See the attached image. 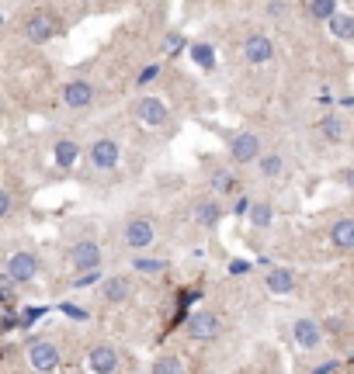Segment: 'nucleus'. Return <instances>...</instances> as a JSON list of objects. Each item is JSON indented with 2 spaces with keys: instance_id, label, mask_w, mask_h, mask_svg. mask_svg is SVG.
<instances>
[{
  "instance_id": "29",
  "label": "nucleus",
  "mask_w": 354,
  "mask_h": 374,
  "mask_svg": "<svg viewBox=\"0 0 354 374\" xmlns=\"http://www.w3.org/2000/svg\"><path fill=\"white\" fill-rule=\"evenodd\" d=\"M288 14V0H268V18L271 21H281Z\"/></svg>"
},
{
  "instance_id": "11",
  "label": "nucleus",
  "mask_w": 354,
  "mask_h": 374,
  "mask_svg": "<svg viewBox=\"0 0 354 374\" xmlns=\"http://www.w3.org/2000/svg\"><path fill=\"white\" fill-rule=\"evenodd\" d=\"M205 187L216 198H229V194H236L244 184L233 173V166H226V163H205Z\"/></svg>"
},
{
  "instance_id": "4",
  "label": "nucleus",
  "mask_w": 354,
  "mask_h": 374,
  "mask_svg": "<svg viewBox=\"0 0 354 374\" xmlns=\"http://www.w3.org/2000/svg\"><path fill=\"white\" fill-rule=\"evenodd\" d=\"M56 35H59V14L46 11V7H35L21 21V38L28 46H46V42H53Z\"/></svg>"
},
{
  "instance_id": "17",
  "label": "nucleus",
  "mask_w": 354,
  "mask_h": 374,
  "mask_svg": "<svg viewBox=\"0 0 354 374\" xmlns=\"http://www.w3.org/2000/svg\"><path fill=\"white\" fill-rule=\"evenodd\" d=\"M80 156H83V149L73 135H56L53 139V160L59 170H73Z\"/></svg>"
},
{
  "instance_id": "24",
  "label": "nucleus",
  "mask_w": 354,
  "mask_h": 374,
  "mask_svg": "<svg viewBox=\"0 0 354 374\" xmlns=\"http://www.w3.org/2000/svg\"><path fill=\"white\" fill-rule=\"evenodd\" d=\"M132 270L142 274V277H157V274H164V270H167V264H164V260H146V257H136V260H132Z\"/></svg>"
},
{
  "instance_id": "30",
  "label": "nucleus",
  "mask_w": 354,
  "mask_h": 374,
  "mask_svg": "<svg viewBox=\"0 0 354 374\" xmlns=\"http://www.w3.org/2000/svg\"><path fill=\"white\" fill-rule=\"evenodd\" d=\"M313 14H316V18H333V4H330V0H316V7H313Z\"/></svg>"
},
{
  "instance_id": "8",
  "label": "nucleus",
  "mask_w": 354,
  "mask_h": 374,
  "mask_svg": "<svg viewBox=\"0 0 354 374\" xmlns=\"http://www.w3.org/2000/svg\"><path fill=\"white\" fill-rule=\"evenodd\" d=\"M38 270H42V260H38L35 250H11L4 257V274L18 284H31L38 277Z\"/></svg>"
},
{
  "instance_id": "21",
  "label": "nucleus",
  "mask_w": 354,
  "mask_h": 374,
  "mask_svg": "<svg viewBox=\"0 0 354 374\" xmlns=\"http://www.w3.org/2000/svg\"><path fill=\"white\" fill-rule=\"evenodd\" d=\"M254 166H257V173H261L264 181H278V177H285V170H288V163H285L281 153H264Z\"/></svg>"
},
{
  "instance_id": "34",
  "label": "nucleus",
  "mask_w": 354,
  "mask_h": 374,
  "mask_svg": "<svg viewBox=\"0 0 354 374\" xmlns=\"http://www.w3.org/2000/svg\"><path fill=\"white\" fill-rule=\"evenodd\" d=\"M236 374H254V371H236Z\"/></svg>"
},
{
  "instance_id": "31",
  "label": "nucleus",
  "mask_w": 354,
  "mask_h": 374,
  "mask_svg": "<svg viewBox=\"0 0 354 374\" xmlns=\"http://www.w3.org/2000/svg\"><path fill=\"white\" fill-rule=\"evenodd\" d=\"M157 73H160V70H157V66H150V70H142V77H136V83H139V87H146V83L157 80Z\"/></svg>"
},
{
  "instance_id": "10",
  "label": "nucleus",
  "mask_w": 354,
  "mask_h": 374,
  "mask_svg": "<svg viewBox=\"0 0 354 374\" xmlns=\"http://www.w3.org/2000/svg\"><path fill=\"white\" fill-rule=\"evenodd\" d=\"M184 333H188V340H194V343H212L219 333H222V316H219L216 309H198L188 319Z\"/></svg>"
},
{
  "instance_id": "9",
  "label": "nucleus",
  "mask_w": 354,
  "mask_h": 374,
  "mask_svg": "<svg viewBox=\"0 0 354 374\" xmlns=\"http://www.w3.org/2000/svg\"><path fill=\"white\" fill-rule=\"evenodd\" d=\"M222 215H226V208H222V201H219L216 194H198V198H191L188 218L198 229H216L219 222H222Z\"/></svg>"
},
{
  "instance_id": "28",
  "label": "nucleus",
  "mask_w": 354,
  "mask_h": 374,
  "mask_svg": "<svg viewBox=\"0 0 354 374\" xmlns=\"http://www.w3.org/2000/svg\"><path fill=\"white\" fill-rule=\"evenodd\" d=\"M333 181L344 187V191H351V194H354V163H351V166H340V170H333Z\"/></svg>"
},
{
  "instance_id": "22",
  "label": "nucleus",
  "mask_w": 354,
  "mask_h": 374,
  "mask_svg": "<svg viewBox=\"0 0 354 374\" xmlns=\"http://www.w3.org/2000/svg\"><path fill=\"white\" fill-rule=\"evenodd\" d=\"M271 222H274V205L268 198H254V201H250V225L268 229Z\"/></svg>"
},
{
  "instance_id": "12",
  "label": "nucleus",
  "mask_w": 354,
  "mask_h": 374,
  "mask_svg": "<svg viewBox=\"0 0 354 374\" xmlns=\"http://www.w3.org/2000/svg\"><path fill=\"white\" fill-rule=\"evenodd\" d=\"M132 294H136V277L132 274H111V277L101 281V301L111 305V309L125 305Z\"/></svg>"
},
{
  "instance_id": "33",
  "label": "nucleus",
  "mask_w": 354,
  "mask_h": 374,
  "mask_svg": "<svg viewBox=\"0 0 354 374\" xmlns=\"http://www.w3.org/2000/svg\"><path fill=\"white\" fill-rule=\"evenodd\" d=\"M77 4H94V0H77Z\"/></svg>"
},
{
  "instance_id": "32",
  "label": "nucleus",
  "mask_w": 354,
  "mask_h": 374,
  "mask_svg": "<svg viewBox=\"0 0 354 374\" xmlns=\"http://www.w3.org/2000/svg\"><path fill=\"white\" fill-rule=\"evenodd\" d=\"M229 274H246V264L244 260H233V270H229Z\"/></svg>"
},
{
  "instance_id": "26",
  "label": "nucleus",
  "mask_w": 354,
  "mask_h": 374,
  "mask_svg": "<svg viewBox=\"0 0 354 374\" xmlns=\"http://www.w3.org/2000/svg\"><path fill=\"white\" fill-rule=\"evenodd\" d=\"M14 288H18V281H11V277L0 270V298H4V305H7V309H11V305H14V298H18Z\"/></svg>"
},
{
  "instance_id": "18",
  "label": "nucleus",
  "mask_w": 354,
  "mask_h": 374,
  "mask_svg": "<svg viewBox=\"0 0 354 374\" xmlns=\"http://www.w3.org/2000/svg\"><path fill=\"white\" fill-rule=\"evenodd\" d=\"M292 336H296V343H299L306 353H313V350L323 343V329H320V322L309 319V316L296 319V326H292Z\"/></svg>"
},
{
  "instance_id": "6",
  "label": "nucleus",
  "mask_w": 354,
  "mask_h": 374,
  "mask_svg": "<svg viewBox=\"0 0 354 374\" xmlns=\"http://www.w3.org/2000/svg\"><path fill=\"white\" fill-rule=\"evenodd\" d=\"M94 101H98V87L87 77H70L59 87V107L63 111H87Z\"/></svg>"
},
{
  "instance_id": "25",
  "label": "nucleus",
  "mask_w": 354,
  "mask_h": 374,
  "mask_svg": "<svg viewBox=\"0 0 354 374\" xmlns=\"http://www.w3.org/2000/svg\"><path fill=\"white\" fill-rule=\"evenodd\" d=\"M14 218V187L4 184L0 187V222H11Z\"/></svg>"
},
{
  "instance_id": "7",
  "label": "nucleus",
  "mask_w": 354,
  "mask_h": 374,
  "mask_svg": "<svg viewBox=\"0 0 354 374\" xmlns=\"http://www.w3.org/2000/svg\"><path fill=\"white\" fill-rule=\"evenodd\" d=\"M264 156V142H261V132H233L229 135V166H250Z\"/></svg>"
},
{
  "instance_id": "5",
  "label": "nucleus",
  "mask_w": 354,
  "mask_h": 374,
  "mask_svg": "<svg viewBox=\"0 0 354 374\" xmlns=\"http://www.w3.org/2000/svg\"><path fill=\"white\" fill-rule=\"evenodd\" d=\"M25 357L38 374H53L56 368H59V360H63L59 343H56L53 336H31L25 343Z\"/></svg>"
},
{
  "instance_id": "1",
  "label": "nucleus",
  "mask_w": 354,
  "mask_h": 374,
  "mask_svg": "<svg viewBox=\"0 0 354 374\" xmlns=\"http://www.w3.org/2000/svg\"><path fill=\"white\" fill-rule=\"evenodd\" d=\"M122 246L125 250H136V253L157 246V218L150 212L125 215V222H122Z\"/></svg>"
},
{
  "instance_id": "15",
  "label": "nucleus",
  "mask_w": 354,
  "mask_h": 374,
  "mask_svg": "<svg viewBox=\"0 0 354 374\" xmlns=\"http://www.w3.org/2000/svg\"><path fill=\"white\" fill-rule=\"evenodd\" d=\"M327 242L333 253H354V215H340L327 229Z\"/></svg>"
},
{
  "instance_id": "23",
  "label": "nucleus",
  "mask_w": 354,
  "mask_h": 374,
  "mask_svg": "<svg viewBox=\"0 0 354 374\" xmlns=\"http://www.w3.org/2000/svg\"><path fill=\"white\" fill-rule=\"evenodd\" d=\"M150 374H188V368H184V360L177 353H164V357H157Z\"/></svg>"
},
{
  "instance_id": "16",
  "label": "nucleus",
  "mask_w": 354,
  "mask_h": 374,
  "mask_svg": "<svg viewBox=\"0 0 354 374\" xmlns=\"http://www.w3.org/2000/svg\"><path fill=\"white\" fill-rule=\"evenodd\" d=\"M313 129H316V139L327 142V146H344L348 142V122L340 114H323Z\"/></svg>"
},
{
  "instance_id": "19",
  "label": "nucleus",
  "mask_w": 354,
  "mask_h": 374,
  "mask_svg": "<svg viewBox=\"0 0 354 374\" xmlns=\"http://www.w3.org/2000/svg\"><path fill=\"white\" fill-rule=\"evenodd\" d=\"M87 364H90L94 374H115L118 371V350L108 347V343H98L87 353Z\"/></svg>"
},
{
  "instance_id": "14",
  "label": "nucleus",
  "mask_w": 354,
  "mask_h": 374,
  "mask_svg": "<svg viewBox=\"0 0 354 374\" xmlns=\"http://www.w3.org/2000/svg\"><path fill=\"white\" fill-rule=\"evenodd\" d=\"M70 264H73V270H98L105 264L101 242H94V240L73 242V246H70Z\"/></svg>"
},
{
  "instance_id": "3",
  "label": "nucleus",
  "mask_w": 354,
  "mask_h": 374,
  "mask_svg": "<svg viewBox=\"0 0 354 374\" xmlns=\"http://www.w3.org/2000/svg\"><path fill=\"white\" fill-rule=\"evenodd\" d=\"M122 163V142L115 135H94L87 146V166L94 173H111Z\"/></svg>"
},
{
  "instance_id": "20",
  "label": "nucleus",
  "mask_w": 354,
  "mask_h": 374,
  "mask_svg": "<svg viewBox=\"0 0 354 374\" xmlns=\"http://www.w3.org/2000/svg\"><path fill=\"white\" fill-rule=\"evenodd\" d=\"M264 284H268V292H271V294H292L299 281H296V270H288V267H274V270H268Z\"/></svg>"
},
{
  "instance_id": "2",
  "label": "nucleus",
  "mask_w": 354,
  "mask_h": 374,
  "mask_svg": "<svg viewBox=\"0 0 354 374\" xmlns=\"http://www.w3.org/2000/svg\"><path fill=\"white\" fill-rule=\"evenodd\" d=\"M129 114L136 118L139 125L146 129H170L174 125V111L164 97H153V94H139L136 101L129 105Z\"/></svg>"
},
{
  "instance_id": "13",
  "label": "nucleus",
  "mask_w": 354,
  "mask_h": 374,
  "mask_svg": "<svg viewBox=\"0 0 354 374\" xmlns=\"http://www.w3.org/2000/svg\"><path fill=\"white\" fill-rule=\"evenodd\" d=\"M240 55H244V63H250V66H264V63H271V59H274L271 35H264V31L246 35L244 46H240Z\"/></svg>"
},
{
  "instance_id": "27",
  "label": "nucleus",
  "mask_w": 354,
  "mask_h": 374,
  "mask_svg": "<svg viewBox=\"0 0 354 374\" xmlns=\"http://www.w3.org/2000/svg\"><path fill=\"white\" fill-rule=\"evenodd\" d=\"M330 31L340 38H354V21L351 18H330Z\"/></svg>"
}]
</instances>
